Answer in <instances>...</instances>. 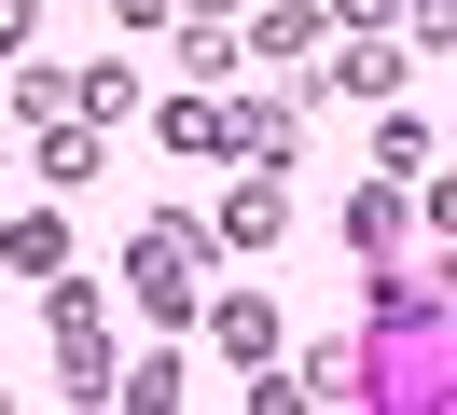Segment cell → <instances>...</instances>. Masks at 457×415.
I'll return each mask as SVG.
<instances>
[{
	"label": "cell",
	"instance_id": "obj_4",
	"mask_svg": "<svg viewBox=\"0 0 457 415\" xmlns=\"http://www.w3.org/2000/svg\"><path fill=\"white\" fill-rule=\"evenodd\" d=\"M42 180H56V194L97 180V125H84V111H56V125H42Z\"/></svg>",
	"mask_w": 457,
	"mask_h": 415
},
{
	"label": "cell",
	"instance_id": "obj_8",
	"mask_svg": "<svg viewBox=\"0 0 457 415\" xmlns=\"http://www.w3.org/2000/svg\"><path fill=\"white\" fill-rule=\"evenodd\" d=\"M0 263H29V277H56V263H70V221H14V236H0Z\"/></svg>",
	"mask_w": 457,
	"mask_h": 415
},
{
	"label": "cell",
	"instance_id": "obj_12",
	"mask_svg": "<svg viewBox=\"0 0 457 415\" xmlns=\"http://www.w3.org/2000/svg\"><path fill=\"white\" fill-rule=\"evenodd\" d=\"M29 28H42V0H0V55H29Z\"/></svg>",
	"mask_w": 457,
	"mask_h": 415
},
{
	"label": "cell",
	"instance_id": "obj_2",
	"mask_svg": "<svg viewBox=\"0 0 457 415\" xmlns=\"http://www.w3.org/2000/svg\"><path fill=\"white\" fill-rule=\"evenodd\" d=\"M195 263H208V221H139V249H125V291H139L153 319H195Z\"/></svg>",
	"mask_w": 457,
	"mask_h": 415
},
{
	"label": "cell",
	"instance_id": "obj_6",
	"mask_svg": "<svg viewBox=\"0 0 457 415\" xmlns=\"http://www.w3.org/2000/svg\"><path fill=\"white\" fill-rule=\"evenodd\" d=\"M305 42H333V14H305V0H291V14H263V28H250V55H263V70H291V55H305Z\"/></svg>",
	"mask_w": 457,
	"mask_h": 415
},
{
	"label": "cell",
	"instance_id": "obj_5",
	"mask_svg": "<svg viewBox=\"0 0 457 415\" xmlns=\"http://www.w3.org/2000/svg\"><path fill=\"white\" fill-rule=\"evenodd\" d=\"M278 221H291V194H278V166H263V180L222 208V236H236V249H278Z\"/></svg>",
	"mask_w": 457,
	"mask_h": 415
},
{
	"label": "cell",
	"instance_id": "obj_7",
	"mask_svg": "<svg viewBox=\"0 0 457 415\" xmlns=\"http://www.w3.org/2000/svg\"><path fill=\"white\" fill-rule=\"evenodd\" d=\"M346 236H361V249H374V263H388V249H402V180H374V194H361V208H346Z\"/></svg>",
	"mask_w": 457,
	"mask_h": 415
},
{
	"label": "cell",
	"instance_id": "obj_3",
	"mask_svg": "<svg viewBox=\"0 0 457 415\" xmlns=\"http://www.w3.org/2000/svg\"><path fill=\"white\" fill-rule=\"evenodd\" d=\"M56 374H70V387H112V332H97V291H56Z\"/></svg>",
	"mask_w": 457,
	"mask_h": 415
},
{
	"label": "cell",
	"instance_id": "obj_10",
	"mask_svg": "<svg viewBox=\"0 0 457 415\" xmlns=\"http://www.w3.org/2000/svg\"><path fill=\"white\" fill-rule=\"evenodd\" d=\"M374 153H388V180H429V125H416V111H388V138H374Z\"/></svg>",
	"mask_w": 457,
	"mask_h": 415
},
{
	"label": "cell",
	"instance_id": "obj_9",
	"mask_svg": "<svg viewBox=\"0 0 457 415\" xmlns=\"http://www.w3.org/2000/svg\"><path fill=\"white\" fill-rule=\"evenodd\" d=\"M222 346L236 360H278V304H222Z\"/></svg>",
	"mask_w": 457,
	"mask_h": 415
},
{
	"label": "cell",
	"instance_id": "obj_1",
	"mask_svg": "<svg viewBox=\"0 0 457 415\" xmlns=\"http://www.w3.org/2000/svg\"><path fill=\"white\" fill-rule=\"evenodd\" d=\"M374 332H388V360H374L361 387H388V402H444V277H374Z\"/></svg>",
	"mask_w": 457,
	"mask_h": 415
},
{
	"label": "cell",
	"instance_id": "obj_11",
	"mask_svg": "<svg viewBox=\"0 0 457 415\" xmlns=\"http://www.w3.org/2000/svg\"><path fill=\"white\" fill-rule=\"evenodd\" d=\"M333 83H361V97H388V83H402V55H388V42H346V55H333Z\"/></svg>",
	"mask_w": 457,
	"mask_h": 415
}]
</instances>
